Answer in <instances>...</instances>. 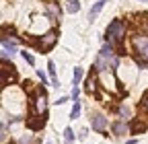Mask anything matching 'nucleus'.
Segmentation results:
<instances>
[{"instance_id":"1","label":"nucleus","mask_w":148,"mask_h":144,"mask_svg":"<svg viewBox=\"0 0 148 144\" xmlns=\"http://www.w3.org/2000/svg\"><path fill=\"white\" fill-rule=\"evenodd\" d=\"M107 41L111 43V45H121V41H123V37H125V23L121 21V19H113L109 23V27H107Z\"/></svg>"},{"instance_id":"2","label":"nucleus","mask_w":148,"mask_h":144,"mask_svg":"<svg viewBox=\"0 0 148 144\" xmlns=\"http://www.w3.org/2000/svg\"><path fill=\"white\" fill-rule=\"evenodd\" d=\"M56 41H58V31L51 29V31H47L45 35H41L35 43H37V47H39L41 51H49V49L56 45Z\"/></svg>"},{"instance_id":"3","label":"nucleus","mask_w":148,"mask_h":144,"mask_svg":"<svg viewBox=\"0 0 148 144\" xmlns=\"http://www.w3.org/2000/svg\"><path fill=\"white\" fill-rule=\"evenodd\" d=\"M99 78H101V82H103V86L107 88V91L119 93V86H117V80H115V76H113V72L103 70V72H99Z\"/></svg>"},{"instance_id":"4","label":"nucleus","mask_w":148,"mask_h":144,"mask_svg":"<svg viewBox=\"0 0 148 144\" xmlns=\"http://www.w3.org/2000/svg\"><path fill=\"white\" fill-rule=\"evenodd\" d=\"M47 99H45V91H39L35 95V99H33V111L37 113V115H45L47 111Z\"/></svg>"},{"instance_id":"5","label":"nucleus","mask_w":148,"mask_h":144,"mask_svg":"<svg viewBox=\"0 0 148 144\" xmlns=\"http://www.w3.org/2000/svg\"><path fill=\"white\" fill-rule=\"evenodd\" d=\"M132 47H134V51H144L146 47H148V35L146 33H136L134 37H132Z\"/></svg>"},{"instance_id":"6","label":"nucleus","mask_w":148,"mask_h":144,"mask_svg":"<svg viewBox=\"0 0 148 144\" xmlns=\"http://www.w3.org/2000/svg\"><path fill=\"white\" fill-rule=\"evenodd\" d=\"M90 123H92V130L95 132H105L107 128V117L103 113H92L90 115Z\"/></svg>"},{"instance_id":"7","label":"nucleus","mask_w":148,"mask_h":144,"mask_svg":"<svg viewBox=\"0 0 148 144\" xmlns=\"http://www.w3.org/2000/svg\"><path fill=\"white\" fill-rule=\"evenodd\" d=\"M43 10H45V14H47V19H60V6H58V2H53V0H47L45 2V6H43Z\"/></svg>"},{"instance_id":"8","label":"nucleus","mask_w":148,"mask_h":144,"mask_svg":"<svg viewBox=\"0 0 148 144\" xmlns=\"http://www.w3.org/2000/svg\"><path fill=\"white\" fill-rule=\"evenodd\" d=\"M14 80H16V72L12 70L10 74H8V66H6V64H2V84L6 86V84H12Z\"/></svg>"},{"instance_id":"9","label":"nucleus","mask_w":148,"mask_h":144,"mask_svg":"<svg viewBox=\"0 0 148 144\" xmlns=\"http://www.w3.org/2000/svg\"><path fill=\"white\" fill-rule=\"evenodd\" d=\"M105 2H107V0H99V2H95V4H92V8L88 10V19H90V21H95V16L101 12V8L105 6Z\"/></svg>"},{"instance_id":"10","label":"nucleus","mask_w":148,"mask_h":144,"mask_svg":"<svg viewBox=\"0 0 148 144\" xmlns=\"http://www.w3.org/2000/svg\"><path fill=\"white\" fill-rule=\"evenodd\" d=\"M144 128H146V125H144V121H140V119L136 117V119H132L130 132H132V134H140V132H144Z\"/></svg>"},{"instance_id":"11","label":"nucleus","mask_w":148,"mask_h":144,"mask_svg":"<svg viewBox=\"0 0 148 144\" xmlns=\"http://www.w3.org/2000/svg\"><path fill=\"white\" fill-rule=\"evenodd\" d=\"M127 130H130V128H127L125 121H115V123H113V132H115L117 136H123Z\"/></svg>"},{"instance_id":"12","label":"nucleus","mask_w":148,"mask_h":144,"mask_svg":"<svg viewBox=\"0 0 148 144\" xmlns=\"http://www.w3.org/2000/svg\"><path fill=\"white\" fill-rule=\"evenodd\" d=\"M14 47H16V41L14 39H8V37H2V49L14 53Z\"/></svg>"},{"instance_id":"13","label":"nucleus","mask_w":148,"mask_h":144,"mask_svg":"<svg viewBox=\"0 0 148 144\" xmlns=\"http://www.w3.org/2000/svg\"><path fill=\"white\" fill-rule=\"evenodd\" d=\"M95 91H97V78L90 74L86 80V93H95Z\"/></svg>"},{"instance_id":"14","label":"nucleus","mask_w":148,"mask_h":144,"mask_svg":"<svg viewBox=\"0 0 148 144\" xmlns=\"http://www.w3.org/2000/svg\"><path fill=\"white\" fill-rule=\"evenodd\" d=\"M66 8H68V12H78L80 10V2H78V0H68Z\"/></svg>"},{"instance_id":"15","label":"nucleus","mask_w":148,"mask_h":144,"mask_svg":"<svg viewBox=\"0 0 148 144\" xmlns=\"http://www.w3.org/2000/svg\"><path fill=\"white\" fill-rule=\"evenodd\" d=\"M138 64H140V66H148V47L138 53Z\"/></svg>"},{"instance_id":"16","label":"nucleus","mask_w":148,"mask_h":144,"mask_svg":"<svg viewBox=\"0 0 148 144\" xmlns=\"http://www.w3.org/2000/svg\"><path fill=\"white\" fill-rule=\"evenodd\" d=\"M119 115H121L123 119H127V117H132V109H130L127 105H119Z\"/></svg>"},{"instance_id":"17","label":"nucleus","mask_w":148,"mask_h":144,"mask_svg":"<svg viewBox=\"0 0 148 144\" xmlns=\"http://www.w3.org/2000/svg\"><path fill=\"white\" fill-rule=\"evenodd\" d=\"M78 115H80V101H76V103H74L72 111H70V119H76Z\"/></svg>"},{"instance_id":"18","label":"nucleus","mask_w":148,"mask_h":144,"mask_svg":"<svg viewBox=\"0 0 148 144\" xmlns=\"http://www.w3.org/2000/svg\"><path fill=\"white\" fill-rule=\"evenodd\" d=\"M80 80H82V68H76L74 70V86H76Z\"/></svg>"},{"instance_id":"19","label":"nucleus","mask_w":148,"mask_h":144,"mask_svg":"<svg viewBox=\"0 0 148 144\" xmlns=\"http://www.w3.org/2000/svg\"><path fill=\"white\" fill-rule=\"evenodd\" d=\"M64 138H66L68 142H72V140H74V130H72V128H66V130H64Z\"/></svg>"},{"instance_id":"20","label":"nucleus","mask_w":148,"mask_h":144,"mask_svg":"<svg viewBox=\"0 0 148 144\" xmlns=\"http://www.w3.org/2000/svg\"><path fill=\"white\" fill-rule=\"evenodd\" d=\"M47 70H49V76H51V80H53V84H56V66H53V62L47 64Z\"/></svg>"},{"instance_id":"21","label":"nucleus","mask_w":148,"mask_h":144,"mask_svg":"<svg viewBox=\"0 0 148 144\" xmlns=\"http://www.w3.org/2000/svg\"><path fill=\"white\" fill-rule=\"evenodd\" d=\"M23 58H25V62H27V64H31V66L35 64V58L31 56V53H29V51H23Z\"/></svg>"},{"instance_id":"22","label":"nucleus","mask_w":148,"mask_h":144,"mask_svg":"<svg viewBox=\"0 0 148 144\" xmlns=\"http://www.w3.org/2000/svg\"><path fill=\"white\" fill-rule=\"evenodd\" d=\"M31 140H33V136H31V134H27V136H21L18 144H31Z\"/></svg>"},{"instance_id":"23","label":"nucleus","mask_w":148,"mask_h":144,"mask_svg":"<svg viewBox=\"0 0 148 144\" xmlns=\"http://www.w3.org/2000/svg\"><path fill=\"white\" fill-rule=\"evenodd\" d=\"M72 99H74V103L78 101V86H74V88H72Z\"/></svg>"},{"instance_id":"24","label":"nucleus","mask_w":148,"mask_h":144,"mask_svg":"<svg viewBox=\"0 0 148 144\" xmlns=\"http://www.w3.org/2000/svg\"><path fill=\"white\" fill-rule=\"evenodd\" d=\"M37 76H39V78L43 80V84H45V80H47V78H45V74H43V70H37Z\"/></svg>"},{"instance_id":"25","label":"nucleus","mask_w":148,"mask_h":144,"mask_svg":"<svg viewBox=\"0 0 148 144\" xmlns=\"http://www.w3.org/2000/svg\"><path fill=\"white\" fill-rule=\"evenodd\" d=\"M144 109H146V111H148V95H146V97H144Z\"/></svg>"}]
</instances>
